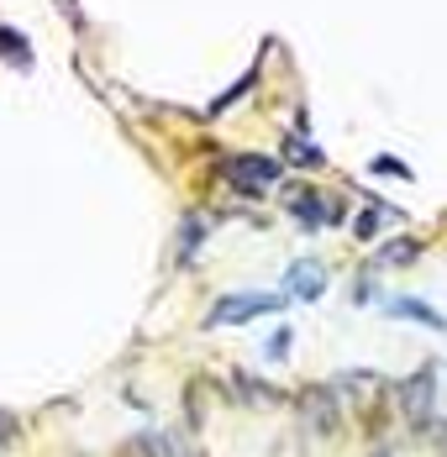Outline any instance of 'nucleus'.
I'll list each match as a JSON object with an SVG mask.
<instances>
[{
  "label": "nucleus",
  "instance_id": "obj_1",
  "mask_svg": "<svg viewBox=\"0 0 447 457\" xmlns=\"http://www.w3.org/2000/svg\"><path fill=\"white\" fill-rule=\"evenodd\" d=\"M432 411H437V368L426 363L401 384V415L410 420V426H426Z\"/></svg>",
  "mask_w": 447,
  "mask_h": 457
},
{
  "label": "nucleus",
  "instance_id": "obj_2",
  "mask_svg": "<svg viewBox=\"0 0 447 457\" xmlns=\"http://www.w3.org/2000/svg\"><path fill=\"white\" fill-rule=\"evenodd\" d=\"M222 174H226L232 184H237L242 195H264L268 184L284 174V163H279V158H226Z\"/></svg>",
  "mask_w": 447,
  "mask_h": 457
},
{
  "label": "nucleus",
  "instance_id": "obj_3",
  "mask_svg": "<svg viewBox=\"0 0 447 457\" xmlns=\"http://www.w3.org/2000/svg\"><path fill=\"white\" fill-rule=\"evenodd\" d=\"M284 300L279 295H226L211 305V326H237V320H253V316H268V311H279Z\"/></svg>",
  "mask_w": 447,
  "mask_h": 457
},
{
  "label": "nucleus",
  "instance_id": "obj_4",
  "mask_svg": "<svg viewBox=\"0 0 447 457\" xmlns=\"http://www.w3.org/2000/svg\"><path fill=\"white\" fill-rule=\"evenodd\" d=\"M300 411H306V426H311V431H321V436L342 426V420H337V415H342V405H337V389H326V384H311V389L300 395Z\"/></svg>",
  "mask_w": 447,
  "mask_h": 457
},
{
  "label": "nucleus",
  "instance_id": "obj_5",
  "mask_svg": "<svg viewBox=\"0 0 447 457\" xmlns=\"http://www.w3.org/2000/svg\"><path fill=\"white\" fill-rule=\"evenodd\" d=\"M384 316L416 320V326H426V331H447V316H443V311H432L426 300H410V295H395V300H384Z\"/></svg>",
  "mask_w": 447,
  "mask_h": 457
},
{
  "label": "nucleus",
  "instance_id": "obj_6",
  "mask_svg": "<svg viewBox=\"0 0 447 457\" xmlns=\"http://www.w3.org/2000/svg\"><path fill=\"white\" fill-rule=\"evenodd\" d=\"M284 289H290L295 300H321V289H326V269H321L316 258H306V263H290Z\"/></svg>",
  "mask_w": 447,
  "mask_h": 457
},
{
  "label": "nucleus",
  "instance_id": "obj_7",
  "mask_svg": "<svg viewBox=\"0 0 447 457\" xmlns=\"http://www.w3.org/2000/svg\"><path fill=\"white\" fill-rule=\"evenodd\" d=\"M290 216H295L300 227H332V221H342V216L326 211V200H321L316 189H295V195H290Z\"/></svg>",
  "mask_w": 447,
  "mask_h": 457
},
{
  "label": "nucleus",
  "instance_id": "obj_8",
  "mask_svg": "<svg viewBox=\"0 0 447 457\" xmlns=\"http://www.w3.org/2000/svg\"><path fill=\"white\" fill-rule=\"evenodd\" d=\"M421 253H416V242L410 237H395V242H384L379 247V263H395V269H405V263H416Z\"/></svg>",
  "mask_w": 447,
  "mask_h": 457
},
{
  "label": "nucleus",
  "instance_id": "obj_9",
  "mask_svg": "<svg viewBox=\"0 0 447 457\" xmlns=\"http://www.w3.org/2000/svg\"><path fill=\"white\" fill-rule=\"evenodd\" d=\"M200 242H206V227H200V216H184V242H179V258L190 263V258L200 253Z\"/></svg>",
  "mask_w": 447,
  "mask_h": 457
},
{
  "label": "nucleus",
  "instance_id": "obj_10",
  "mask_svg": "<svg viewBox=\"0 0 447 457\" xmlns=\"http://www.w3.org/2000/svg\"><path fill=\"white\" fill-rule=\"evenodd\" d=\"M0 53H11L16 63H27V58H32V47L21 43V32H11V27H0Z\"/></svg>",
  "mask_w": 447,
  "mask_h": 457
},
{
  "label": "nucleus",
  "instance_id": "obj_11",
  "mask_svg": "<svg viewBox=\"0 0 447 457\" xmlns=\"http://www.w3.org/2000/svg\"><path fill=\"white\" fill-rule=\"evenodd\" d=\"M253 79H258V74H242V79H237V85H232V90L222 95V100H211V116H222V111L232 105V100H237V95H248V90H253Z\"/></svg>",
  "mask_w": 447,
  "mask_h": 457
},
{
  "label": "nucleus",
  "instance_id": "obj_12",
  "mask_svg": "<svg viewBox=\"0 0 447 457\" xmlns=\"http://www.w3.org/2000/svg\"><path fill=\"white\" fill-rule=\"evenodd\" d=\"M368 169H374V174H395V179H410V169H405L401 158H390V153H379V158H374Z\"/></svg>",
  "mask_w": 447,
  "mask_h": 457
},
{
  "label": "nucleus",
  "instance_id": "obj_13",
  "mask_svg": "<svg viewBox=\"0 0 447 457\" xmlns=\"http://www.w3.org/2000/svg\"><path fill=\"white\" fill-rule=\"evenodd\" d=\"M374 231H379V211H363L358 216V237H374Z\"/></svg>",
  "mask_w": 447,
  "mask_h": 457
},
{
  "label": "nucleus",
  "instance_id": "obj_14",
  "mask_svg": "<svg viewBox=\"0 0 447 457\" xmlns=\"http://www.w3.org/2000/svg\"><path fill=\"white\" fill-rule=\"evenodd\" d=\"M284 353H290V331H279V337L268 342V358H284Z\"/></svg>",
  "mask_w": 447,
  "mask_h": 457
},
{
  "label": "nucleus",
  "instance_id": "obj_15",
  "mask_svg": "<svg viewBox=\"0 0 447 457\" xmlns=\"http://www.w3.org/2000/svg\"><path fill=\"white\" fill-rule=\"evenodd\" d=\"M11 431H16V420H11V415H0V436H11Z\"/></svg>",
  "mask_w": 447,
  "mask_h": 457
},
{
  "label": "nucleus",
  "instance_id": "obj_16",
  "mask_svg": "<svg viewBox=\"0 0 447 457\" xmlns=\"http://www.w3.org/2000/svg\"><path fill=\"white\" fill-rule=\"evenodd\" d=\"M379 457H390V453H379Z\"/></svg>",
  "mask_w": 447,
  "mask_h": 457
}]
</instances>
